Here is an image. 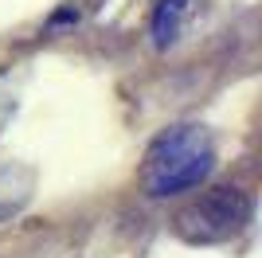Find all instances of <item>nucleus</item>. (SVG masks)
<instances>
[{"mask_svg": "<svg viewBox=\"0 0 262 258\" xmlns=\"http://www.w3.org/2000/svg\"><path fill=\"white\" fill-rule=\"evenodd\" d=\"M188 4L192 0H157V8H153V43L157 47H172L176 43L180 24L188 16Z\"/></svg>", "mask_w": 262, "mask_h": 258, "instance_id": "3", "label": "nucleus"}, {"mask_svg": "<svg viewBox=\"0 0 262 258\" xmlns=\"http://www.w3.org/2000/svg\"><path fill=\"white\" fill-rule=\"evenodd\" d=\"M215 168V145L208 129L200 125H172L149 145L141 164V188L145 196L164 200V196L192 192L211 176Z\"/></svg>", "mask_w": 262, "mask_h": 258, "instance_id": "1", "label": "nucleus"}, {"mask_svg": "<svg viewBox=\"0 0 262 258\" xmlns=\"http://www.w3.org/2000/svg\"><path fill=\"white\" fill-rule=\"evenodd\" d=\"M251 219V196L243 188H211L176 215V235L192 247H211L239 235Z\"/></svg>", "mask_w": 262, "mask_h": 258, "instance_id": "2", "label": "nucleus"}]
</instances>
